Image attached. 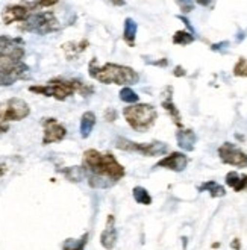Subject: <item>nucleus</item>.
Wrapping results in <instances>:
<instances>
[{
  "label": "nucleus",
  "mask_w": 247,
  "mask_h": 250,
  "mask_svg": "<svg viewBox=\"0 0 247 250\" xmlns=\"http://www.w3.org/2000/svg\"><path fill=\"white\" fill-rule=\"evenodd\" d=\"M83 170L85 174L97 176L112 184L119 182L124 176L123 166H120L111 153H100L93 149L83 153Z\"/></svg>",
  "instance_id": "nucleus-1"
},
{
  "label": "nucleus",
  "mask_w": 247,
  "mask_h": 250,
  "mask_svg": "<svg viewBox=\"0 0 247 250\" xmlns=\"http://www.w3.org/2000/svg\"><path fill=\"white\" fill-rule=\"evenodd\" d=\"M90 76L102 83H117V85H134L140 81L138 73L126 65L105 64L99 67L97 61L90 62Z\"/></svg>",
  "instance_id": "nucleus-2"
},
{
  "label": "nucleus",
  "mask_w": 247,
  "mask_h": 250,
  "mask_svg": "<svg viewBox=\"0 0 247 250\" xmlns=\"http://www.w3.org/2000/svg\"><path fill=\"white\" fill-rule=\"evenodd\" d=\"M29 91L32 93H38L47 97H55L58 100H65L67 97H70L73 93L79 91L83 96L93 93L94 90L91 86H86L83 82L79 81H64V79H53L50 82H47V85L44 86H31Z\"/></svg>",
  "instance_id": "nucleus-3"
},
{
  "label": "nucleus",
  "mask_w": 247,
  "mask_h": 250,
  "mask_svg": "<svg viewBox=\"0 0 247 250\" xmlns=\"http://www.w3.org/2000/svg\"><path fill=\"white\" fill-rule=\"evenodd\" d=\"M123 115H124L126 122L129 123V126L138 132H144V130L150 129L158 119L156 109L149 104L127 106L123 109Z\"/></svg>",
  "instance_id": "nucleus-4"
},
{
  "label": "nucleus",
  "mask_w": 247,
  "mask_h": 250,
  "mask_svg": "<svg viewBox=\"0 0 247 250\" xmlns=\"http://www.w3.org/2000/svg\"><path fill=\"white\" fill-rule=\"evenodd\" d=\"M21 29L23 31L40 34V35H46V34L58 31V29H60V23H58V19L55 17L53 12H38V14L29 16L23 21Z\"/></svg>",
  "instance_id": "nucleus-5"
},
{
  "label": "nucleus",
  "mask_w": 247,
  "mask_h": 250,
  "mask_svg": "<svg viewBox=\"0 0 247 250\" xmlns=\"http://www.w3.org/2000/svg\"><path fill=\"white\" fill-rule=\"evenodd\" d=\"M115 147L124 152H132V153H140L143 156H159L164 155L168 147L165 143L161 141H153V143H135L127 138H117L115 140Z\"/></svg>",
  "instance_id": "nucleus-6"
},
{
  "label": "nucleus",
  "mask_w": 247,
  "mask_h": 250,
  "mask_svg": "<svg viewBox=\"0 0 247 250\" xmlns=\"http://www.w3.org/2000/svg\"><path fill=\"white\" fill-rule=\"evenodd\" d=\"M31 114V108L21 99H9L0 105V119L3 122H19Z\"/></svg>",
  "instance_id": "nucleus-7"
},
{
  "label": "nucleus",
  "mask_w": 247,
  "mask_h": 250,
  "mask_svg": "<svg viewBox=\"0 0 247 250\" xmlns=\"http://www.w3.org/2000/svg\"><path fill=\"white\" fill-rule=\"evenodd\" d=\"M219 156L223 164L234 166L238 168L247 167V153L232 143H225L219 147Z\"/></svg>",
  "instance_id": "nucleus-8"
},
{
  "label": "nucleus",
  "mask_w": 247,
  "mask_h": 250,
  "mask_svg": "<svg viewBox=\"0 0 247 250\" xmlns=\"http://www.w3.org/2000/svg\"><path fill=\"white\" fill-rule=\"evenodd\" d=\"M44 125V137H42V144H52V143H58L62 141L67 135V129L58 123L55 119H46L42 122Z\"/></svg>",
  "instance_id": "nucleus-9"
},
{
  "label": "nucleus",
  "mask_w": 247,
  "mask_h": 250,
  "mask_svg": "<svg viewBox=\"0 0 247 250\" xmlns=\"http://www.w3.org/2000/svg\"><path fill=\"white\" fill-rule=\"evenodd\" d=\"M188 166V156L182 152H173L168 156L158 161L156 167H164L173 171H184Z\"/></svg>",
  "instance_id": "nucleus-10"
},
{
  "label": "nucleus",
  "mask_w": 247,
  "mask_h": 250,
  "mask_svg": "<svg viewBox=\"0 0 247 250\" xmlns=\"http://www.w3.org/2000/svg\"><path fill=\"white\" fill-rule=\"evenodd\" d=\"M29 76V67L23 62H20L17 67H14L12 70L6 73H0V86H8L12 85L16 81L26 79Z\"/></svg>",
  "instance_id": "nucleus-11"
},
{
  "label": "nucleus",
  "mask_w": 247,
  "mask_h": 250,
  "mask_svg": "<svg viewBox=\"0 0 247 250\" xmlns=\"http://www.w3.org/2000/svg\"><path fill=\"white\" fill-rule=\"evenodd\" d=\"M29 9L24 5H14V6H8L3 14H2V19L5 24H11L14 21H24L29 17Z\"/></svg>",
  "instance_id": "nucleus-12"
},
{
  "label": "nucleus",
  "mask_w": 247,
  "mask_h": 250,
  "mask_svg": "<svg viewBox=\"0 0 247 250\" xmlns=\"http://www.w3.org/2000/svg\"><path fill=\"white\" fill-rule=\"evenodd\" d=\"M115 241H117V229H115V218L114 215H108L106 225H105V230L102 232L100 237V243L105 249L111 250L115 246Z\"/></svg>",
  "instance_id": "nucleus-13"
},
{
  "label": "nucleus",
  "mask_w": 247,
  "mask_h": 250,
  "mask_svg": "<svg viewBox=\"0 0 247 250\" xmlns=\"http://www.w3.org/2000/svg\"><path fill=\"white\" fill-rule=\"evenodd\" d=\"M176 140L178 146L185 152H191L194 150V144L197 141V137L194 134V130L191 129H181L176 132Z\"/></svg>",
  "instance_id": "nucleus-14"
},
{
  "label": "nucleus",
  "mask_w": 247,
  "mask_h": 250,
  "mask_svg": "<svg viewBox=\"0 0 247 250\" xmlns=\"http://www.w3.org/2000/svg\"><path fill=\"white\" fill-rule=\"evenodd\" d=\"M171 91H173V88H171V86H167V94H164V96H165V99L163 100V108L170 114V117L173 119L174 125H178V126L181 127V126H182V122H181V114H179L178 108L174 106V104H173Z\"/></svg>",
  "instance_id": "nucleus-15"
},
{
  "label": "nucleus",
  "mask_w": 247,
  "mask_h": 250,
  "mask_svg": "<svg viewBox=\"0 0 247 250\" xmlns=\"http://www.w3.org/2000/svg\"><path fill=\"white\" fill-rule=\"evenodd\" d=\"M96 125V115L94 112L91 111H86L83 115H82V119H81V135L83 138H86L90 134H91V130Z\"/></svg>",
  "instance_id": "nucleus-16"
},
{
  "label": "nucleus",
  "mask_w": 247,
  "mask_h": 250,
  "mask_svg": "<svg viewBox=\"0 0 247 250\" xmlns=\"http://www.w3.org/2000/svg\"><path fill=\"white\" fill-rule=\"evenodd\" d=\"M137 23L132 19H126L124 21V31H123V38L129 44L130 47L135 46V37H137Z\"/></svg>",
  "instance_id": "nucleus-17"
},
{
  "label": "nucleus",
  "mask_w": 247,
  "mask_h": 250,
  "mask_svg": "<svg viewBox=\"0 0 247 250\" xmlns=\"http://www.w3.org/2000/svg\"><path fill=\"white\" fill-rule=\"evenodd\" d=\"M199 191H208V193L211 194V197H214V199L215 197H223L226 194V189L222 185L214 182V181H208L205 184H202L199 187Z\"/></svg>",
  "instance_id": "nucleus-18"
},
{
  "label": "nucleus",
  "mask_w": 247,
  "mask_h": 250,
  "mask_svg": "<svg viewBox=\"0 0 247 250\" xmlns=\"http://www.w3.org/2000/svg\"><path fill=\"white\" fill-rule=\"evenodd\" d=\"M62 47H64L68 58H75V56H78L81 52H83L86 47H88V41L83 40L81 42H68V44H64Z\"/></svg>",
  "instance_id": "nucleus-19"
},
{
  "label": "nucleus",
  "mask_w": 247,
  "mask_h": 250,
  "mask_svg": "<svg viewBox=\"0 0 247 250\" xmlns=\"http://www.w3.org/2000/svg\"><path fill=\"white\" fill-rule=\"evenodd\" d=\"M61 173L71 182H81L85 178V170L83 167H71L68 170H61Z\"/></svg>",
  "instance_id": "nucleus-20"
},
{
  "label": "nucleus",
  "mask_w": 247,
  "mask_h": 250,
  "mask_svg": "<svg viewBox=\"0 0 247 250\" xmlns=\"http://www.w3.org/2000/svg\"><path fill=\"white\" fill-rule=\"evenodd\" d=\"M132 194H134V199L137 203H141V205H150L152 203V197L149 194V191L143 187H135L132 189Z\"/></svg>",
  "instance_id": "nucleus-21"
},
{
  "label": "nucleus",
  "mask_w": 247,
  "mask_h": 250,
  "mask_svg": "<svg viewBox=\"0 0 247 250\" xmlns=\"http://www.w3.org/2000/svg\"><path fill=\"white\" fill-rule=\"evenodd\" d=\"M193 41H194V35L185 31H178L173 35V42L179 44V46H188V44H191Z\"/></svg>",
  "instance_id": "nucleus-22"
},
{
  "label": "nucleus",
  "mask_w": 247,
  "mask_h": 250,
  "mask_svg": "<svg viewBox=\"0 0 247 250\" xmlns=\"http://www.w3.org/2000/svg\"><path fill=\"white\" fill-rule=\"evenodd\" d=\"M120 99L124 102V104H137V102L140 100L138 94L132 90V88H123V90L120 91Z\"/></svg>",
  "instance_id": "nucleus-23"
},
{
  "label": "nucleus",
  "mask_w": 247,
  "mask_h": 250,
  "mask_svg": "<svg viewBox=\"0 0 247 250\" xmlns=\"http://www.w3.org/2000/svg\"><path fill=\"white\" fill-rule=\"evenodd\" d=\"M88 240V233H85L82 240H67L64 243V250H82Z\"/></svg>",
  "instance_id": "nucleus-24"
},
{
  "label": "nucleus",
  "mask_w": 247,
  "mask_h": 250,
  "mask_svg": "<svg viewBox=\"0 0 247 250\" xmlns=\"http://www.w3.org/2000/svg\"><path fill=\"white\" fill-rule=\"evenodd\" d=\"M234 75L241 76V78H247V60L246 58H240L238 60V62L234 67Z\"/></svg>",
  "instance_id": "nucleus-25"
},
{
  "label": "nucleus",
  "mask_w": 247,
  "mask_h": 250,
  "mask_svg": "<svg viewBox=\"0 0 247 250\" xmlns=\"http://www.w3.org/2000/svg\"><path fill=\"white\" fill-rule=\"evenodd\" d=\"M23 42L20 38H8V37H0V52L6 50L8 47L14 46V44H19Z\"/></svg>",
  "instance_id": "nucleus-26"
},
{
  "label": "nucleus",
  "mask_w": 247,
  "mask_h": 250,
  "mask_svg": "<svg viewBox=\"0 0 247 250\" xmlns=\"http://www.w3.org/2000/svg\"><path fill=\"white\" fill-rule=\"evenodd\" d=\"M240 178L241 176L237 173V171H230V173H227L226 174V185H229L230 188H237V185H238V182H240Z\"/></svg>",
  "instance_id": "nucleus-27"
},
{
  "label": "nucleus",
  "mask_w": 247,
  "mask_h": 250,
  "mask_svg": "<svg viewBox=\"0 0 247 250\" xmlns=\"http://www.w3.org/2000/svg\"><path fill=\"white\" fill-rule=\"evenodd\" d=\"M115 119H117V111H115L114 108H108L106 111H105V120L106 122H114Z\"/></svg>",
  "instance_id": "nucleus-28"
},
{
  "label": "nucleus",
  "mask_w": 247,
  "mask_h": 250,
  "mask_svg": "<svg viewBox=\"0 0 247 250\" xmlns=\"http://www.w3.org/2000/svg\"><path fill=\"white\" fill-rule=\"evenodd\" d=\"M244 189H247V174L243 176V178H240V182H238V185L235 188L237 193H240V191H244Z\"/></svg>",
  "instance_id": "nucleus-29"
},
{
  "label": "nucleus",
  "mask_w": 247,
  "mask_h": 250,
  "mask_svg": "<svg viewBox=\"0 0 247 250\" xmlns=\"http://www.w3.org/2000/svg\"><path fill=\"white\" fill-rule=\"evenodd\" d=\"M179 6L182 8L184 12H190V11H193L194 3L193 2H179Z\"/></svg>",
  "instance_id": "nucleus-30"
},
{
  "label": "nucleus",
  "mask_w": 247,
  "mask_h": 250,
  "mask_svg": "<svg viewBox=\"0 0 247 250\" xmlns=\"http://www.w3.org/2000/svg\"><path fill=\"white\" fill-rule=\"evenodd\" d=\"M229 46V42L227 41H222V42H219V44H212V46H211V49L212 50H223L225 47H227Z\"/></svg>",
  "instance_id": "nucleus-31"
},
{
  "label": "nucleus",
  "mask_w": 247,
  "mask_h": 250,
  "mask_svg": "<svg viewBox=\"0 0 247 250\" xmlns=\"http://www.w3.org/2000/svg\"><path fill=\"white\" fill-rule=\"evenodd\" d=\"M173 75H174V76H176V78H181V76H185V75H186V73H185L184 67L178 65L176 68H174V71H173Z\"/></svg>",
  "instance_id": "nucleus-32"
},
{
  "label": "nucleus",
  "mask_w": 247,
  "mask_h": 250,
  "mask_svg": "<svg viewBox=\"0 0 247 250\" xmlns=\"http://www.w3.org/2000/svg\"><path fill=\"white\" fill-rule=\"evenodd\" d=\"M178 19H179V20H182V21L185 23V26H186L188 29H190V34H194V29H193V26H191V23H190V21H188V20H186V19H185L184 16H179Z\"/></svg>",
  "instance_id": "nucleus-33"
},
{
  "label": "nucleus",
  "mask_w": 247,
  "mask_h": 250,
  "mask_svg": "<svg viewBox=\"0 0 247 250\" xmlns=\"http://www.w3.org/2000/svg\"><path fill=\"white\" fill-rule=\"evenodd\" d=\"M230 247H232V249H235V250H240V249H241L240 240H238V238H235L234 241H232V243H230Z\"/></svg>",
  "instance_id": "nucleus-34"
},
{
  "label": "nucleus",
  "mask_w": 247,
  "mask_h": 250,
  "mask_svg": "<svg viewBox=\"0 0 247 250\" xmlns=\"http://www.w3.org/2000/svg\"><path fill=\"white\" fill-rule=\"evenodd\" d=\"M8 130V125L0 119V134H3V132H6Z\"/></svg>",
  "instance_id": "nucleus-35"
},
{
  "label": "nucleus",
  "mask_w": 247,
  "mask_h": 250,
  "mask_svg": "<svg viewBox=\"0 0 247 250\" xmlns=\"http://www.w3.org/2000/svg\"><path fill=\"white\" fill-rule=\"evenodd\" d=\"M199 5H202V6H208V5H211L209 2H197Z\"/></svg>",
  "instance_id": "nucleus-36"
}]
</instances>
